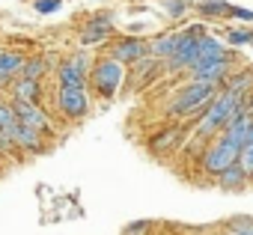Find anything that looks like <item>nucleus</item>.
<instances>
[{"label": "nucleus", "instance_id": "nucleus-1", "mask_svg": "<svg viewBox=\"0 0 253 235\" xmlns=\"http://www.w3.org/2000/svg\"><path fill=\"white\" fill-rule=\"evenodd\" d=\"M220 83H209V80H188L179 95L173 98V104L167 107V116H173V119H188V116H200L209 110V104L220 95L217 92Z\"/></svg>", "mask_w": 253, "mask_h": 235}, {"label": "nucleus", "instance_id": "nucleus-2", "mask_svg": "<svg viewBox=\"0 0 253 235\" xmlns=\"http://www.w3.org/2000/svg\"><path fill=\"white\" fill-rule=\"evenodd\" d=\"M244 107H247V98H244V95H235V92H229V89H220V95L209 104V110L197 119V134H200V137L217 134V128H226Z\"/></svg>", "mask_w": 253, "mask_h": 235}, {"label": "nucleus", "instance_id": "nucleus-3", "mask_svg": "<svg viewBox=\"0 0 253 235\" xmlns=\"http://www.w3.org/2000/svg\"><path fill=\"white\" fill-rule=\"evenodd\" d=\"M122 78H125V66L113 57H101L89 72V83L101 98H113L122 86Z\"/></svg>", "mask_w": 253, "mask_h": 235}, {"label": "nucleus", "instance_id": "nucleus-4", "mask_svg": "<svg viewBox=\"0 0 253 235\" xmlns=\"http://www.w3.org/2000/svg\"><path fill=\"white\" fill-rule=\"evenodd\" d=\"M238 158H241V149L220 134L214 143H209V149L203 155V170L209 176H223L232 164H238Z\"/></svg>", "mask_w": 253, "mask_h": 235}, {"label": "nucleus", "instance_id": "nucleus-5", "mask_svg": "<svg viewBox=\"0 0 253 235\" xmlns=\"http://www.w3.org/2000/svg\"><path fill=\"white\" fill-rule=\"evenodd\" d=\"M57 110L66 119L78 122L89 113V92L86 86H60L57 89Z\"/></svg>", "mask_w": 253, "mask_h": 235}, {"label": "nucleus", "instance_id": "nucleus-6", "mask_svg": "<svg viewBox=\"0 0 253 235\" xmlns=\"http://www.w3.org/2000/svg\"><path fill=\"white\" fill-rule=\"evenodd\" d=\"M232 54L229 57H220V60H209V63H197L188 69V78L191 80H209V83H226L232 78Z\"/></svg>", "mask_w": 253, "mask_h": 235}, {"label": "nucleus", "instance_id": "nucleus-7", "mask_svg": "<svg viewBox=\"0 0 253 235\" xmlns=\"http://www.w3.org/2000/svg\"><path fill=\"white\" fill-rule=\"evenodd\" d=\"M15 107V116H18V122L24 128H33L39 134H51V119H48V113L42 110V104H24V101H12Z\"/></svg>", "mask_w": 253, "mask_h": 235}, {"label": "nucleus", "instance_id": "nucleus-8", "mask_svg": "<svg viewBox=\"0 0 253 235\" xmlns=\"http://www.w3.org/2000/svg\"><path fill=\"white\" fill-rule=\"evenodd\" d=\"M146 54H149V45H146L143 39H137V36H125V39L113 42V48H110V57L119 60L122 66H134V63H140Z\"/></svg>", "mask_w": 253, "mask_h": 235}, {"label": "nucleus", "instance_id": "nucleus-9", "mask_svg": "<svg viewBox=\"0 0 253 235\" xmlns=\"http://www.w3.org/2000/svg\"><path fill=\"white\" fill-rule=\"evenodd\" d=\"M86 66H89V60H86L84 54L69 57V60L57 69L60 86H86Z\"/></svg>", "mask_w": 253, "mask_h": 235}, {"label": "nucleus", "instance_id": "nucleus-10", "mask_svg": "<svg viewBox=\"0 0 253 235\" xmlns=\"http://www.w3.org/2000/svg\"><path fill=\"white\" fill-rule=\"evenodd\" d=\"M110 33H113V15L101 12V15L89 18L86 27L81 30V45H101L110 39Z\"/></svg>", "mask_w": 253, "mask_h": 235}, {"label": "nucleus", "instance_id": "nucleus-11", "mask_svg": "<svg viewBox=\"0 0 253 235\" xmlns=\"http://www.w3.org/2000/svg\"><path fill=\"white\" fill-rule=\"evenodd\" d=\"M185 39H188V33L182 30V33H164V36H158L155 42H149V57H155V60H173L176 54H179V48L185 45Z\"/></svg>", "mask_w": 253, "mask_h": 235}, {"label": "nucleus", "instance_id": "nucleus-12", "mask_svg": "<svg viewBox=\"0 0 253 235\" xmlns=\"http://www.w3.org/2000/svg\"><path fill=\"white\" fill-rule=\"evenodd\" d=\"M27 60L18 51H0V86L3 83H15L24 75Z\"/></svg>", "mask_w": 253, "mask_h": 235}, {"label": "nucleus", "instance_id": "nucleus-13", "mask_svg": "<svg viewBox=\"0 0 253 235\" xmlns=\"http://www.w3.org/2000/svg\"><path fill=\"white\" fill-rule=\"evenodd\" d=\"M12 101H24V104H39L42 98V80H30V78H18L12 83Z\"/></svg>", "mask_w": 253, "mask_h": 235}, {"label": "nucleus", "instance_id": "nucleus-14", "mask_svg": "<svg viewBox=\"0 0 253 235\" xmlns=\"http://www.w3.org/2000/svg\"><path fill=\"white\" fill-rule=\"evenodd\" d=\"M12 143H15V149H21L24 155H39V152H45V140H42V134L33 131V128H24V125L15 131Z\"/></svg>", "mask_w": 253, "mask_h": 235}, {"label": "nucleus", "instance_id": "nucleus-15", "mask_svg": "<svg viewBox=\"0 0 253 235\" xmlns=\"http://www.w3.org/2000/svg\"><path fill=\"white\" fill-rule=\"evenodd\" d=\"M182 143V128H167V131H161V134H155L152 140H149V149L155 152V155H167L170 149H176Z\"/></svg>", "mask_w": 253, "mask_h": 235}, {"label": "nucleus", "instance_id": "nucleus-16", "mask_svg": "<svg viewBox=\"0 0 253 235\" xmlns=\"http://www.w3.org/2000/svg\"><path fill=\"white\" fill-rule=\"evenodd\" d=\"M220 57H229L226 45L217 42L214 36H203L200 39V60L197 63H209V60H220Z\"/></svg>", "mask_w": 253, "mask_h": 235}, {"label": "nucleus", "instance_id": "nucleus-17", "mask_svg": "<svg viewBox=\"0 0 253 235\" xmlns=\"http://www.w3.org/2000/svg\"><path fill=\"white\" fill-rule=\"evenodd\" d=\"M18 128H21V122H18V116H15L12 101H3V98H0V131H3V134L12 140Z\"/></svg>", "mask_w": 253, "mask_h": 235}, {"label": "nucleus", "instance_id": "nucleus-18", "mask_svg": "<svg viewBox=\"0 0 253 235\" xmlns=\"http://www.w3.org/2000/svg\"><path fill=\"white\" fill-rule=\"evenodd\" d=\"M244 182H247V173H244V167H241V164H232L223 176H217V185H220L223 191H241V188H244Z\"/></svg>", "mask_w": 253, "mask_h": 235}, {"label": "nucleus", "instance_id": "nucleus-19", "mask_svg": "<svg viewBox=\"0 0 253 235\" xmlns=\"http://www.w3.org/2000/svg\"><path fill=\"white\" fill-rule=\"evenodd\" d=\"M223 89H229V92H235V95H253V72L247 69V72H241V75H232L226 83H223Z\"/></svg>", "mask_w": 253, "mask_h": 235}, {"label": "nucleus", "instance_id": "nucleus-20", "mask_svg": "<svg viewBox=\"0 0 253 235\" xmlns=\"http://www.w3.org/2000/svg\"><path fill=\"white\" fill-rule=\"evenodd\" d=\"M200 15L206 18H220V15H235V6H229L226 0H203V3L197 6Z\"/></svg>", "mask_w": 253, "mask_h": 235}, {"label": "nucleus", "instance_id": "nucleus-21", "mask_svg": "<svg viewBox=\"0 0 253 235\" xmlns=\"http://www.w3.org/2000/svg\"><path fill=\"white\" fill-rule=\"evenodd\" d=\"M48 72V63H45V57H30L27 60V66H24V75L21 78H30V80H42V75Z\"/></svg>", "mask_w": 253, "mask_h": 235}, {"label": "nucleus", "instance_id": "nucleus-22", "mask_svg": "<svg viewBox=\"0 0 253 235\" xmlns=\"http://www.w3.org/2000/svg\"><path fill=\"white\" fill-rule=\"evenodd\" d=\"M238 164L244 167L247 179H253V128H250V137H247V143L241 146V158H238Z\"/></svg>", "mask_w": 253, "mask_h": 235}, {"label": "nucleus", "instance_id": "nucleus-23", "mask_svg": "<svg viewBox=\"0 0 253 235\" xmlns=\"http://www.w3.org/2000/svg\"><path fill=\"white\" fill-rule=\"evenodd\" d=\"M226 39H229V45H235V48L253 45V30H247V27H232V30L226 33Z\"/></svg>", "mask_w": 253, "mask_h": 235}, {"label": "nucleus", "instance_id": "nucleus-24", "mask_svg": "<svg viewBox=\"0 0 253 235\" xmlns=\"http://www.w3.org/2000/svg\"><path fill=\"white\" fill-rule=\"evenodd\" d=\"M226 229L232 235H253V217H232L226 223Z\"/></svg>", "mask_w": 253, "mask_h": 235}, {"label": "nucleus", "instance_id": "nucleus-25", "mask_svg": "<svg viewBox=\"0 0 253 235\" xmlns=\"http://www.w3.org/2000/svg\"><path fill=\"white\" fill-rule=\"evenodd\" d=\"M63 6V0H33V9L39 12V15H51V12H57Z\"/></svg>", "mask_w": 253, "mask_h": 235}, {"label": "nucleus", "instance_id": "nucleus-26", "mask_svg": "<svg viewBox=\"0 0 253 235\" xmlns=\"http://www.w3.org/2000/svg\"><path fill=\"white\" fill-rule=\"evenodd\" d=\"M146 229H152V220H134L125 226V235H143Z\"/></svg>", "mask_w": 253, "mask_h": 235}, {"label": "nucleus", "instance_id": "nucleus-27", "mask_svg": "<svg viewBox=\"0 0 253 235\" xmlns=\"http://www.w3.org/2000/svg\"><path fill=\"white\" fill-rule=\"evenodd\" d=\"M167 12H170L173 18H179V15L185 12V0H167Z\"/></svg>", "mask_w": 253, "mask_h": 235}, {"label": "nucleus", "instance_id": "nucleus-28", "mask_svg": "<svg viewBox=\"0 0 253 235\" xmlns=\"http://www.w3.org/2000/svg\"><path fill=\"white\" fill-rule=\"evenodd\" d=\"M15 152V143L3 134V131H0V155H12Z\"/></svg>", "mask_w": 253, "mask_h": 235}, {"label": "nucleus", "instance_id": "nucleus-29", "mask_svg": "<svg viewBox=\"0 0 253 235\" xmlns=\"http://www.w3.org/2000/svg\"><path fill=\"white\" fill-rule=\"evenodd\" d=\"M235 18H241V21H253V9H238V6H235Z\"/></svg>", "mask_w": 253, "mask_h": 235}, {"label": "nucleus", "instance_id": "nucleus-30", "mask_svg": "<svg viewBox=\"0 0 253 235\" xmlns=\"http://www.w3.org/2000/svg\"><path fill=\"white\" fill-rule=\"evenodd\" d=\"M206 235H223V232H206Z\"/></svg>", "mask_w": 253, "mask_h": 235}, {"label": "nucleus", "instance_id": "nucleus-31", "mask_svg": "<svg viewBox=\"0 0 253 235\" xmlns=\"http://www.w3.org/2000/svg\"><path fill=\"white\" fill-rule=\"evenodd\" d=\"M223 235H232V232H229V229H223Z\"/></svg>", "mask_w": 253, "mask_h": 235}]
</instances>
